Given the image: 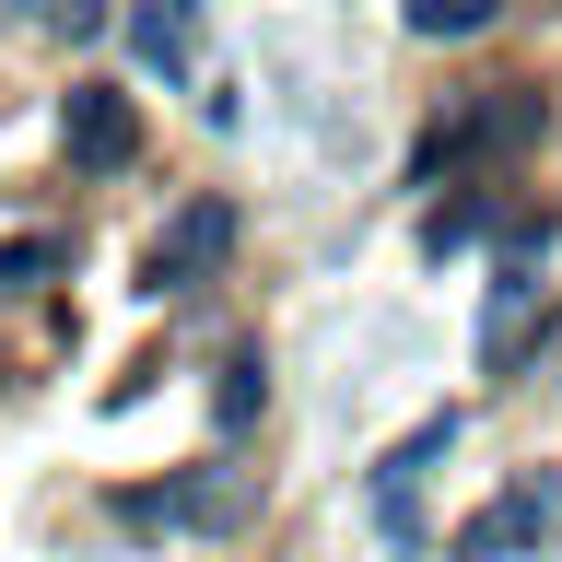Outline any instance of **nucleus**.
I'll return each mask as SVG.
<instances>
[{"mask_svg":"<svg viewBox=\"0 0 562 562\" xmlns=\"http://www.w3.org/2000/svg\"><path fill=\"white\" fill-rule=\"evenodd\" d=\"M246 504H258V481H246L235 457H200V469H176V481L105 492V516L130 527V539H235Z\"/></svg>","mask_w":562,"mask_h":562,"instance_id":"1","label":"nucleus"},{"mask_svg":"<svg viewBox=\"0 0 562 562\" xmlns=\"http://www.w3.org/2000/svg\"><path fill=\"white\" fill-rule=\"evenodd\" d=\"M562 539V469H527L516 492H492L481 516H457L446 562H527V551H551Z\"/></svg>","mask_w":562,"mask_h":562,"instance_id":"2","label":"nucleus"},{"mask_svg":"<svg viewBox=\"0 0 562 562\" xmlns=\"http://www.w3.org/2000/svg\"><path fill=\"white\" fill-rule=\"evenodd\" d=\"M539 130H551V105L527 94V82H492V94H469L446 130L422 140V176H457V165H492V153H527Z\"/></svg>","mask_w":562,"mask_h":562,"instance_id":"3","label":"nucleus"},{"mask_svg":"<svg viewBox=\"0 0 562 562\" xmlns=\"http://www.w3.org/2000/svg\"><path fill=\"white\" fill-rule=\"evenodd\" d=\"M223 258H235V200H188L165 235H153L140 281H153V293H200V281H223Z\"/></svg>","mask_w":562,"mask_h":562,"instance_id":"4","label":"nucleus"},{"mask_svg":"<svg viewBox=\"0 0 562 562\" xmlns=\"http://www.w3.org/2000/svg\"><path fill=\"white\" fill-rule=\"evenodd\" d=\"M59 153L82 176H130L140 165V105L117 94V82H70V105H59Z\"/></svg>","mask_w":562,"mask_h":562,"instance_id":"5","label":"nucleus"},{"mask_svg":"<svg viewBox=\"0 0 562 562\" xmlns=\"http://www.w3.org/2000/svg\"><path fill=\"white\" fill-rule=\"evenodd\" d=\"M434 457H457V411H422L411 434L375 457V516L398 527V539H411V492H422V469H434Z\"/></svg>","mask_w":562,"mask_h":562,"instance_id":"6","label":"nucleus"},{"mask_svg":"<svg viewBox=\"0 0 562 562\" xmlns=\"http://www.w3.org/2000/svg\"><path fill=\"white\" fill-rule=\"evenodd\" d=\"M527 293H539V258H527V246H504V258H492V305H481V363H516Z\"/></svg>","mask_w":562,"mask_h":562,"instance_id":"7","label":"nucleus"},{"mask_svg":"<svg viewBox=\"0 0 562 562\" xmlns=\"http://www.w3.org/2000/svg\"><path fill=\"white\" fill-rule=\"evenodd\" d=\"M258 411H270V351L246 340V351H223V375H211V422H223V446H235Z\"/></svg>","mask_w":562,"mask_h":562,"instance_id":"8","label":"nucleus"},{"mask_svg":"<svg viewBox=\"0 0 562 562\" xmlns=\"http://www.w3.org/2000/svg\"><path fill=\"white\" fill-rule=\"evenodd\" d=\"M504 24V0H411V35H434V47H457V35H492Z\"/></svg>","mask_w":562,"mask_h":562,"instance_id":"9","label":"nucleus"},{"mask_svg":"<svg viewBox=\"0 0 562 562\" xmlns=\"http://www.w3.org/2000/svg\"><path fill=\"white\" fill-rule=\"evenodd\" d=\"M130 35H140V59H153V70H188V0H153V12H130Z\"/></svg>","mask_w":562,"mask_h":562,"instance_id":"10","label":"nucleus"},{"mask_svg":"<svg viewBox=\"0 0 562 562\" xmlns=\"http://www.w3.org/2000/svg\"><path fill=\"white\" fill-rule=\"evenodd\" d=\"M59 258H70L59 235H12V246H0V305H12V293H35V281L59 270Z\"/></svg>","mask_w":562,"mask_h":562,"instance_id":"11","label":"nucleus"},{"mask_svg":"<svg viewBox=\"0 0 562 562\" xmlns=\"http://www.w3.org/2000/svg\"><path fill=\"white\" fill-rule=\"evenodd\" d=\"M481 223H492V200H446L422 223V246H434V258H446V246H481Z\"/></svg>","mask_w":562,"mask_h":562,"instance_id":"12","label":"nucleus"},{"mask_svg":"<svg viewBox=\"0 0 562 562\" xmlns=\"http://www.w3.org/2000/svg\"><path fill=\"white\" fill-rule=\"evenodd\" d=\"M47 24L59 35H105V0H47Z\"/></svg>","mask_w":562,"mask_h":562,"instance_id":"13","label":"nucleus"}]
</instances>
